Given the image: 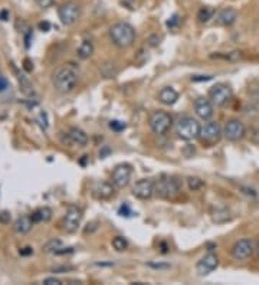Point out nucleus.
I'll return each instance as SVG.
<instances>
[{"label": "nucleus", "instance_id": "12", "mask_svg": "<svg viewBox=\"0 0 259 285\" xmlns=\"http://www.w3.org/2000/svg\"><path fill=\"white\" fill-rule=\"evenodd\" d=\"M131 174H132V169L130 164H118L111 176L112 185L118 189H124L126 186H129L130 180H131Z\"/></svg>", "mask_w": 259, "mask_h": 285}, {"label": "nucleus", "instance_id": "43", "mask_svg": "<svg viewBox=\"0 0 259 285\" xmlns=\"http://www.w3.org/2000/svg\"><path fill=\"white\" fill-rule=\"evenodd\" d=\"M74 252V248H61V249H58L55 255H65V253H72Z\"/></svg>", "mask_w": 259, "mask_h": 285}, {"label": "nucleus", "instance_id": "23", "mask_svg": "<svg viewBox=\"0 0 259 285\" xmlns=\"http://www.w3.org/2000/svg\"><path fill=\"white\" fill-rule=\"evenodd\" d=\"M99 71H101L102 76H105V78H114V76L117 75V72H118L117 66L111 62L104 63V65L101 66V69H99Z\"/></svg>", "mask_w": 259, "mask_h": 285}, {"label": "nucleus", "instance_id": "15", "mask_svg": "<svg viewBox=\"0 0 259 285\" xmlns=\"http://www.w3.org/2000/svg\"><path fill=\"white\" fill-rule=\"evenodd\" d=\"M194 113L200 120L209 121L213 117V113H215L213 111V102L207 98H203V96L197 98L194 101Z\"/></svg>", "mask_w": 259, "mask_h": 285}, {"label": "nucleus", "instance_id": "42", "mask_svg": "<svg viewBox=\"0 0 259 285\" xmlns=\"http://www.w3.org/2000/svg\"><path fill=\"white\" fill-rule=\"evenodd\" d=\"M39 29L42 32H48L51 29V25H49V22H40L39 23Z\"/></svg>", "mask_w": 259, "mask_h": 285}, {"label": "nucleus", "instance_id": "38", "mask_svg": "<svg viewBox=\"0 0 259 285\" xmlns=\"http://www.w3.org/2000/svg\"><path fill=\"white\" fill-rule=\"evenodd\" d=\"M7 88H10V84H9V81L3 76V75H0V93H4Z\"/></svg>", "mask_w": 259, "mask_h": 285}, {"label": "nucleus", "instance_id": "7", "mask_svg": "<svg viewBox=\"0 0 259 285\" xmlns=\"http://www.w3.org/2000/svg\"><path fill=\"white\" fill-rule=\"evenodd\" d=\"M59 19L65 26H72L81 16V7L75 1H66L58 10Z\"/></svg>", "mask_w": 259, "mask_h": 285}, {"label": "nucleus", "instance_id": "2", "mask_svg": "<svg viewBox=\"0 0 259 285\" xmlns=\"http://www.w3.org/2000/svg\"><path fill=\"white\" fill-rule=\"evenodd\" d=\"M110 38H111V40L115 46L124 49V48H130L134 43L135 31L130 23L118 22V23H114L110 28Z\"/></svg>", "mask_w": 259, "mask_h": 285}, {"label": "nucleus", "instance_id": "31", "mask_svg": "<svg viewBox=\"0 0 259 285\" xmlns=\"http://www.w3.org/2000/svg\"><path fill=\"white\" fill-rule=\"evenodd\" d=\"M118 213H120L121 216H126V218H130V216H132V210L130 209V206L127 205V203L121 205V208L118 209Z\"/></svg>", "mask_w": 259, "mask_h": 285}, {"label": "nucleus", "instance_id": "14", "mask_svg": "<svg viewBox=\"0 0 259 285\" xmlns=\"http://www.w3.org/2000/svg\"><path fill=\"white\" fill-rule=\"evenodd\" d=\"M154 193H156V183L151 179H141L132 188V194L140 200H148L153 197Z\"/></svg>", "mask_w": 259, "mask_h": 285}, {"label": "nucleus", "instance_id": "37", "mask_svg": "<svg viewBox=\"0 0 259 285\" xmlns=\"http://www.w3.org/2000/svg\"><path fill=\"white\" fill-rule=\"evenodd\" d=\"M37 121H39V124H40V127H42L43 130H46V128H48L46 113H40V114H39V117H37Z\"/></svg>", "mask_w": 259, "mask_h": 285}, {"label": "nucleus", "instance_id": "16", "mask_svg": "<svg viewBox=\"0 0 259 285\" xmlns=\"http://www.w3.org/2000/svg\"><path fill=\"white\" fill-rule=\"evenodd\" d=\"M65 143L72 144V146H78V147H85L88 144V135L85 131H82L78 127H72L68 130V133L65 134Z\"/></svg>", "mask_w": 259, "mask_h": 285}, {"label": "nucleus", "instance_id": "4", "mask_svg": "<svg viewBox=\"0 0 259 285\" xmlns=\"http://www.w3.org/2000/svg\"><path fill=\"white\" fill-rule=\"evenodd\" d=\"M200 123L197 120H194L192 117H185L180 118L177 126H176V133L179 135V138L185 140V141H193L197 140L200 135Z\"/></svg>", "mask_w": 259, "mask_h": 285}, {"label": "nucleus", "instance_id": "45", "mask_svg": "<svg viewBox=\"0 0 259 285\" xmlns=\"http://www.w3.org/2000/svg\"><path fill=\"white\" fill-rule=\"evenodd\" d=\"M9 15H10L9 10H1V12H0V20H3V22L7 20V19H9Z\"/></svg>", "mask_w": 259, "mask_h": 285}, {"label": "nucleus", "instance_id": "36", "mask_svg": "<svg viewBox=\"0 0 259 285\" xmlns=\"http://www.w3.org/2000/svg\"><path fill=\"white\" fill-rule=\"evenodd\" d=\"M148 266L154 268V269H168L170 268V264H162V262H148Z\"/></svg>", "mask_w": 259, "mask_h": 285}, {"label": "nucleus", "instance_id": "41", "mask_svg": "<svg viewBox=\"0 0 259 285\" xmlns=\"http://www.w3.org/2000/svg\"><path fill=\"white\" fill-rule=\"evenodd\" d=\"M23 68H25V71H26V72H31V71H33V62L31 61V59H28V58H26V59L23 61Z\"/></svg>", "mask_w": 259, "mask_h": 285}, {"label": "nucleus", "instance_id": "34", "mask_svg": "<svg viewBox=\"0 0 259 285\" xmlns=\"http://www.w3.org/2000/svg\"><path fill=\"white\" fill-rule=\"evenodd\" d=\"M249 95H251V98L254 99V101H257L259 102V82H258V87H251L249 88Z\"/></svg>", "mask_w": 259, "mask_h": 285}, {"label": "nucleus", "instance_id": "39", "mask_svg": "<svg viewBox=\"0 0 259 285\" xmlns=\"http://www.w3.org/2000/svg\"><path fill=\"white\" fill-rule=\"evenodd\" d=\"M43 284L45 285H62V281H61V280H58V278H54V277H51V278H46V280H43Z\"/></svg>", "mask_w": 259, "mask_h": 285}, {"label": "nucleus", "instance_id": "3", "mask_svg": "<svg viewBox=\"0 0 259 285\" xmlns=\"http://www.w3.org/2000/svg\"><path fill=\"white\" fill-rule=\"evenodd\" d=\"M154 183L156 193L163 199H174L182 190V182L173 176H163Z\"/></svg>", "mask_w": 259, "mask_h": 285}, {"label": "nucleus", "instance_id": "18", "mask_svg": "<svg viewBox=\"0 0 259 285\" xmlns=\"http://www.w3.org/2000/svg\"><path fill=\"white\" fill-rule=\"evenodd\" d=\"M94 194H95V197L101 199V200L110 199L114 194V188L108 182H99L94 186Z\"/></svg>", "mask_w": 259, "mask_h": 285}, {"label": "nucleus", "instance_id": "5", "mask_svg": "<svg viewBox=\"0 0 259 285\" xmlns=\"http://www.w3.org/2000/svg\"><path fill=\"white\" fill-rule=\"evenodd\" d=\"M150 127L153 130L154 134L157 135H164L168 133V130L171 128V124H173V118L166 111H154L151 115H150Z\"/></svg>", "mask_w": 259, "mask_h": 285}, {"label": "nucleus", "instance_id": "27", "mask_svg": "<svg viewBox=\"0 0 259 285\" xmlns=\"http://www.w3.org/2000/svg\"><path fill=\"white\" fill-rule=\"evenodd\" d=\"M18 79H19V84H20L22 91H23L25 94H31V93L33 91L31 81H29L25 75H22V74H19V75H18Z\"/></svg>", "mask_w": 259, "mask_h": 285}, {"label": "nucleus", "instance_id": "9", "mask_svg": "<svg viewBox=\"0 0 259 285\" xmlns=\"http://www.w3.org/2000/svg\"><path fill=\"white\" fill-rule=\"evenodd\" d=\"M222 134H223V131H222V128L219 126V123H216V121H207L204 126H202V128H200L199 138L203 143L216 144L222 138Z\"/></svg>", "mask_w": 259, "mask_h": 285}, {"label": "nucleus", "instance_id": "6", "mask_svg": "<svg viewBox=\"0 0 259 285\" xmlns=\"http://www.w3.org/2000/svg\"><path fill=\"white\" fill-rule=\"evenodd\" d=\"M82 218H84V212H82L81 208H78L75 205L69 206L66 213H65L64 221H62V226H64L65 232H68V233L76 232L78 228L81 226Z\"/></svg>", "mask_w": 259, "mask_h": 285}, {"label": "nucleus", "instance_id": "26", "mask_svg": "<svg viewBox=\"0 0 259 285\" xmlns=\"http://www.w3.org/2000/svg\"><path fill=\"white\" fill-rule=\"evenodd\" d=\"M213 9H210V7H202L200 10H199V13H197V19L202 22V23H206V22H209L210 19H212V16H213Z\"/></svg>", "mask_w": 259, "mask_h": 285}, {"label": "nucleus", "instance_id": "29", "mask_svg": "<svg viewBox=\"0 0 259 285\" xmlns=\"http://www.w3.org/2000/svg\"><path fill=\"white\" fill-rule=\"evenodd\" d=\"M110 128L112 130V131H115V133H121V131H124L127 126H126V123H123V121H118V120H112L111 123H110Z\"/></svg>", "mask_w": 259, "mask_h": 285}, {"label": "nucleus", "instance_id": "11", "mask_svg": "<svg viewBox=\"0 0 259 285\" xmlns=\"http://www.w3.org/2000/svg\"><path fill=\"white\" fill-rule=\"evenodd\" d=\"M223 135L225 138L229 140V141H240L245 135H246V127L245 124L238 120V118H232L229 120L226 124H225V128H223Z\"/></svg>", "mask_w": 259, "mask_h": 285}, {"label": "nucleus", "instance_id": "13", "mask_svg": "<svg viewBox=\"0 0 259 285\" xmlns=\"http://www.w3.org/2000/svg\"><path fill=\"white\" fill-rule=\"evenodd\" d=\"M218 266H219V256L216 253L209 252L197 262L196 272L199 277H206V275L212 274Z\"/></svg>", "mask_w": 259, "mask_h": 285}, {"label": "nucleus", "instance_id": "44", "mask_svg": "<svg viewBox=\"0 0 259 285\" xmlns=\"http://www.w3.org/2000/svg\"><path fill=\"white\" fill-rule=\"evenodd\" d=\"M32 253H33V248H31V247H26V248L20 249V255H23V256L32 255Z\"/></svg>", "mask_w": 259, "mask_h": 285}, {"label": "nucleus", "instance_id": "20", "mask_svg": "<svg viewBox=\"0 0 259 285\" xmlns=\"http://www.w3.org/2000/svg\"><path fill=\"white\" fill-rule=\"evenodd\" d=\"M35 225L32 221V218L31 216H22V218H19L18 221L15 222V232L16 233H19V235H26L31 229H32V226Z\"/></svg>", "mask_w": 259, "mask_h": 285}, {"label": "nucleus", "instance_id": "30", "mask_svg": "<svg viewBox=\"0 0 259 285\" xmlns=\"http://www.w3.org/2000/svg\"><path fill=\"white\" fill-rule=\"evenodd\" d=\"M179 23H180V19H179V15H173L168 20H167V28H170V29H176L177 26H179Z\"/></svg>", "mask_w": 259, "mask_h": 285}, {"label": "nucleus", "instance_id": "25", "mask_svg": "<svg viewBox=\"0 0 259 285\" xmlns=\"http://www.w3.org/2000/svg\"><path fill=\"white\" fill-rule=\"evenodd\" d=\"M61 248H62V241L61 239H51L49 242H46L43 245V252L55 253Z\"/></svg>", "mask_w": 259, "mask_h": 285}, {"label": "nucleus", "instance_id": "10", "mask_svg": "<svg viewBox=\"0 0 259 285\" xmlns=\"http://www.w3.org/2000/svg\"><path fill=\"white\" fill-rule=\"evenodd\" d=\"M255 251H257V248H255L254 241L243 238V239H239L235 242V245L232 248V256L236 261H245V259L251 258Z\"/></svg>", "mask_w": 259, "mask_h": 285}, {"label": "nucleus", "instance_id": "35", "mask_svg": "<svg viewBox=\"0 0 259 285\" xmlns=\"http://www.w3.org/2000/svg\"><path fill=\"white\" fill-rule=\"evenodd\" d=\"M36 1V4L39 6V7H42V9H48V7H51L52 4H54V1L55 0H35Z\"/></svg>", "mask_w": 259, "mask_h": 285}, {"label": "nucleus", "instance_id": "22", "mask_svg": "<svg viewBox=\"0 0 259 285\" xmlns=\"http://www.w3.org/2000/svg\"><path fill=\"white\" fill-rule=\"evenodd\" d=\"M94 54V45L91 40H82L79 48L76 49V55L81 59H88Z\"/></svg>", "mask_w": 259, "mask_h": 285}, {"label": "nucleus", "instance_id": "40", "mask_svg": "<svg viewBox=\"0 0 259 285\" xmlns=\"http://www.w3.org/2000/svg\"><path fill=\"white\" fill-rule=\"evenodd\" d=\"M31 38H32V31L31 29H28L26 32V35H25V46H26V49H29L31 48Z\"/></svg>", "mask_w": 259, "mask_h": 285}, {"label": "nucleus", "instance_id": "1", "mask_svg": "<svg viewBox=\"0 0 259 285\" xmlns=\"http://www.w3.org/2000/svg\"><path fill=\"white\" fill-rule=\"evenodd\" d=\"M78 71L74 66H62L54 75V87L61 94H69L76 88Z\"/></svg>", "mask_w": 259, "mask_h": 285}, {"label": "nucleus", "instance_id": "28", "mask_svg": "<svg viewBox=\"0 0 259 285\" xmlns=\"http://www.w3.org/2000/svg\"><path fill=\"white\" fill-rule=\"evenodd\" d=\"M187 186H189L190 190L197 191V190H200L204 186V183H203V180L200 177H189L187 179Z\"/></svg>", "mask_w": 259, "mask_h": 285}, {"label": "nucleus", "instance_id": "17", "mask_svg": "<svg viewBox=\"0 0 259 285\" xmlns=\"http://www.w3.org/2000/svg\"><path fill=\"white\" fill-rule=\"evenodd\" d=\"M238 19V12L232 7L222 9L218 15V22L223 26H232Z\"/></svg>", "mask_w": 259, "mask_h": 285}, {"label": "nucleus", "instance_id": "33", "mask_svg": "<svg viewBox=\"0 0 259 285\" xmlns=\"http://www.w3.org/2000/svg\"><path fill=\"white\" fill-rule=\"evenodd\" d=\"M10 221H12V216H10V213H9L7 210L0 212V223H3V225H9Z\"/></svg>", "mask_w": 259, "mask_h": 285}, {"label": "nucleus", "instance_id": "46", "mask_svg": "<svg viewBox=\"0 0 259 285\" xmlns=\"http://www.w3.org/2000/svg\"><path fill=\"white\" fill-rule=\"evenodd\" d=\"M257 252H258V256H259V242H258V245H257Z\"/></svg>", "mask_w": 259, "mask_h": 285}, {"label": "nucleus", "instance_id": "8", "mask_svg": "<svg viewBox=\"0 0 259 285\" xmlns=\"http://www.w3.org/2000/svg\"><path fill=\"white\" fill-rule=\"evenodd\" d=\"M233 93L230 90V87L226 84H216L210 88L209 91V99L213 102V105L216 107H223L232 99Z\"/></svg>", "mask_w": 259, "mask_h": 285}, {"label": "nucleus", "instance_id": "21", "mask_svg": "<svg viewBox=\"0 0 259 285\" xmlns=\"http://www.w3.org/2000/svg\"><path fill=\"white\" fill-rule=\"evenodd\" d=\"M31 218H32L33 223H42V222H49L52 219V210L49 209V208H39L37 210H35L32 215H31Z\"/></svg>", "mask_w": 259, "mask_h": 285}, {"label": "nucleus", "instance_id": "24", "mask_svg": "<svg viewBox=\"0 0 259 285\" xmlns=\"http://www.w3.org/2000/svg\"><path fill=\"white\" fill-rule=\"evenodd\" d=\"M111 245H112V248H114L117 252H124V251L129 248V242H127V239L123 238V236H115V238L112 239Z\"/></svg>", "mask_w": 259, "mask_h": 285}, {"label": "nucleus", "instance_id": "32", "mask_svg": "<svg viewBox=\"0 0 259 285\" xmlns=\"http://www.w3.org/2000/svg\"><path fill=\"white\" fill-rule=\"evenodd\" d=\"M210 79H213V75H193L192 76L193 82H207Z\"/></svg>", "mask_w": 259, "mask_h": 285}, {"label": "nucleus", "instance_id": "19", "mask_svg": "<svg viewBox=\"0 0 259 285\" xmlns=\"http://www.w3.org/2000/svg\"><path fill=\"white\" fill-rule=\"evenodd\" d=\"M159 99L162 101L164 105H173L179 99V93L174 88H171V87H166V88H163L162 91H160Z\"/></svg>", "mask_w": 259, "mask_h": 285}]
</instances>
